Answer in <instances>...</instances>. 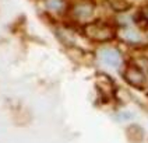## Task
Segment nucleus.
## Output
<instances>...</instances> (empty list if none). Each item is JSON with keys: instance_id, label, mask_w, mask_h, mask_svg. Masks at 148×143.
Masks as SVG:
<instances>
[{"instance_id": "f03ea898", "label": "nucleus", "mask_w": 148, "mask_h": 143, "mask_svg": "<svg viewBox=\"0 0 148 143\" xmlns=\"http://www.w3.org/2000/svg\"><path fill=\"white\" fill-rule=\"evenodd\" d=\"M94 16V4L88 1H81L77 3L73 7V17L77 21L81 23H88Z\"/></svg>"}, {"instance_id": "f257e3e1", "label": "nucleus", "mask_w": 148, "mask_h": 143, "mask_svg": "<svg viewBox=\"0 0 148 143\" xmlns=\"http://www.w3.org/2000/svg\"><path fill=\"white\" fill-rule=\"evenodd\" d=\"M84 32L92 41L105 42L112 39L115 37L116 31L113 27L105 24V23H90L84 27Z\"/></svg>"}, {"instance_id": "39448f33", "label": "nucleus", "mask_w": 148, "mask_h": 143, "mask_svg": "<svg viewBox=\"0 0 148 143\" xmlns=\"http://www.w3.org/2000/svg\"><path fill=\"white\" fill-rule=\"evenodd\" d=\"M120 37L122 39H124L126 42H130V44H138L143 41V37L138 31L133 30V28H124L120 31Z\"/></svg>"}, {"instance_id": "20e7f679", "label": "nucleus", "mask_w": 148, "mask_h": 143, "mask_svg": "<svg viewBox=\"0 0 148 143\" xmlns=\"http://www.w3.org/2000/svg\"><path fill=\"white\" fill-rule=\"evenodd\" d=\"M124 79L127 80V83H130L134 87H143L145 84V75L137 66H129L124 72Z\"/></svg>"}, {"instance_id": "423d86ee", "label": "nucleus", "mask_w": 148, "mask_h": 143, "mask_svg": "<svg viewBox=\"0 0 148 143\" xmlns=\"http://www.w3.org/2000/svg\"><path fill=\"white\" fill-rule=\"evenodd\" d=\"M108 1H109L110 7L116 10V11H126L127 8L130 7L127 0H108Z\"/></svg>"}, {"instance_id": "6e6552de", "label": "nucleus", "mask_w": 148, "mask_h": 143, "mask_svg": "<svg viewBox=\"0 0 148 143\" xmlns=\"http://www.w3.org/2000/svg\"><path fill=\"white\" fill-rule=\"evenodd\" d=\"M140 16H141V18H143L144 21H147V23H148V6H145V7L141 10Z\"/></svg>"}, {"instance_id": "7ed1b4c3", "label": "nucleus", "mask_w": 148, "mask_h": 143, "mask_svg": "<svg viewBox=\"0 0 148 143\" xmlns=\"http://www.w3.org/2000/svg\"><path fill=\"white\" fill-rule=\"evenodd\" d=\"M99 60L109 67H119L122 65V55L113 48H106L99 52Z\"/></svg>"}, {"instance_id": "0eeeda50", "label": "nucleus", "mask_w": 148, "mask_h": 143, "mask_svg": "<svg viewBox=\"0 0 148 143\" xmlns=\"http://www.w3.org/2000/svg\"><path fill=\"white\" fill-rule=\"evenodd\" d=\"M45 4L52 11H62L64 8V0H46Z\"/></svg>"}]
</instances>
